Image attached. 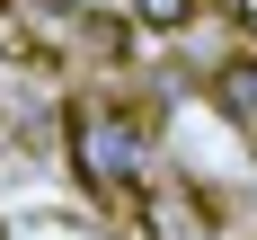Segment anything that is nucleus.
I'll return each mask as SVG.
<instances>
[{
  "mask_svg": "<svg viewBox=\"0 0 257 240\" xmlns=\"http://www.w3.org/2000/svg\"><path fill=\"white\" fill-rule=\"evenodd\" d=\"M213 98H222L239 125L257 133V71H248V62H222V71H213Z\"/></svg>",
  "mask_w": 257,
  "mask_h": 240,
  "instance_id": "f03ea898",
  "label": "nucleus"
},
{
  "mask_svg": "<svg viewBox=\"0 0 257 240\" xmlns=\"http://www.w3.org/2000/svg\"><path fill=\"white\" fill-rule=\"evenodd\" d=\"M62 133H71V169H80V187H89L98 205L142 196L151 133H142V116H133V107H115V98H80L71 116H62Z\"/></svg>",
  "mask_w": 257,
  "mask_h": 240,
  "instance_id": "f257e3e1",
  "label": "nucleus"
},
{
  "mask_svg": "<svg viewBox=\"0 0 257 240\" xmlns=\"http://www.w3.org/2000/svg\"><path fill=\"white\" fill-rule=\"evenodd\" d=\"M0 9H9V0H0Z\"/></svg>",
  "mask_w": 257,
  "mask_h": 240,
  "instance_id": "39448f33",
  "label": "nucleus"
},
{
  "mask_svg": "<svg viewBox=\"0 0 257 240\" xmlns=\"http://www.w3.org/2000/svg\"><path fill=\"white\" fill-rule=\"evenodd\" d=\"M27 18H80V9H89V0H18Z\"/></svg>",
  "mask_w": 257,
  "mask_h": 240,
  "instance_id": "20e7f679",
  "label": "nucleus"
},
{
  "mask_svg": "<svg viewBox=\"0 0 257 240\" xmlns=\"http://www.w3.org/2000/svg\"><path fill=\"white\" fill-rule=\"evenodd\" d=\"M204 0H133V27H151V36H178Z\"/></svg>",
  "mask_w": 257,
  "mask_h": 240,
  "instance_id": "7ed1b4c3",
  "label": "nucleus"
}]
</instances>
